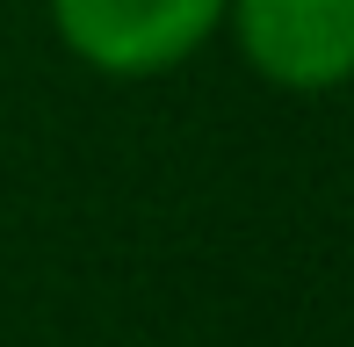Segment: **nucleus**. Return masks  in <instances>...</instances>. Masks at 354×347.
<instances>
[{"mask_svg": "<svg viewBox=\"0 0 354 347\" xmlns=\"http://www.w3.org/2000/svg\"><path fill=\"white\" fill-rule=\"evenodd\" d=\"M51 15L80 58L109 73H159L210 37L224 0H51Z\"/></svg>", "mask_w": 354, "mask_h": 347, "instance_id": "nucleus-1", "label": "nucleus"}, {"mask_svg": "<svg viewBox=\"0 0 354 347\" xmlns=\"http://www.w3.org/2000/svg\"><path fill=\"white\" fill-rule=\"evenodd\" d=\"M239 37L275 87H340L354 73V0H239Z\"/></svg>", "mask_w": 354, "mask_h": 347, "instance_id": "nucleus-2", "label": "nucleus"}]
</instances>
